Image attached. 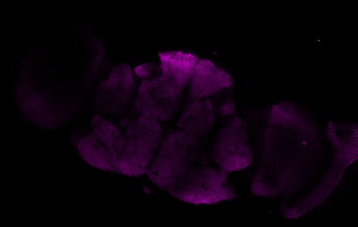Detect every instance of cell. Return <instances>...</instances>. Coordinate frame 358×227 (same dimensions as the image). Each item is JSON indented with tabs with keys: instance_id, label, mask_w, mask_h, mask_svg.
Here are the masks:
<instances>
[{
	"instance_id": "obj_1",
	"label": "cell",
	"mask_w": 358,
	"mask_h": 227,
	"mask_svg": "<svg viewBox=\"0 0 358 227\" xmlns=\"http://www.w3.org/2000/svg\"><path fill=\"white\" fill-rule=\"evenodd\" d=\"M104 67L103 46L89 27L52 28L22 58L15 90L20 111L42 128L62 126L81 109Z\"/></svg>"
},
{
	"instance_id": "obj_2",
	"label": "cell",
	"mask_w": 358,
	"mask_h": 227,
	"mask_svg": "<svg viewBox=\"0 0 358 227\" xmlns=\"http://www.w3.org/2000/svg\"><path fill=\"white\" fill-rule=\"evenodd\" d=\"M325 153L323 133L313 116L297 103H277L268 116L252 192L270 198L301 193L320 174Z\"/></svg>"
},
{
	"instance_id": "obj_3",
	"label": "cell",
	"mask_w": 358,
	"mask_h": 227,
	"mask_svg": "<svg viewBox=\"0 0 358 227\" xmlns=\"http://www.w3.org/2000/svg\"><path fill=\"white\" fill-rule=\"evenodd\" d=\"M326 136L333 149V157L324 177L313 188L282 207L289 219L299 217L323 202L334 190L343 173L357 158V125L351 122L329 121Z\"/></svg>"
},
{
	"instance_id": "obj_4",
	"label": "cell",
	"mask_w": 358,
	"mask_h": 227,
	"mask_svg": "<svg viewBox=\"0 0 358 227\" xmlns=\"http://www.w3.org/2000/svg\"><path fill=\"white\" fill-rule=\"evenodd\" d=\"M79 154L90 165L116 172L125 147V133L115 123L99 114L91 121L90 130L72 136Z\"/></svg>"
},
{
	"instance_id": "obj_5",
	"label": "cell",
	"mask_w": 358,
	"mask_h": 227,
	"mask_svg": "<svg viewBox=\"0 0 358 227\" xmlns=\"http://www.w3.org/2000/svg\"><path fill=\"white\" fill-rule=\"evenodd\" d=\"M125 133L124 154L117 173L137 177L145 173L162 138L160 121L148 116H138L129 123Z\"/></svg>"
},
{
	"instance_id": "obj_6",
	"label": "cell",
	"mask_w": 358,
	"mask_h": 227,
	"mask_svg": "<svg viewBox=\"0 0 358 227\" xmlns=\"http://www.w3.org/2000/svg\"><path fill=\"white\" fill-rule=\"evenodd\" d=\"M185 202L215 204L236 197L227 173L219 168L194 166L169 192Z\"/></svg>"
},
{
	"instance_id": "obj_7",
	"label": "cell",
	"mask_w": 358,
	"mask_h": 227,
	"mask_svg": "<svg viewBox=\"0 0 358 227\" xmlns=\"http://www.w3.org/2000/svg\"><path fill=\"white\" fill-rule=\"evenodd\" d=\"M199 158L182 144L173 132L163 142L145 173L157 186L169 192L195 166Z\"/></svg>"
},
{
	"instance_id": "obj_8",
	"label": "cell",
	"mask_w": 358,
	"mask_h": 227,
	"mask_svg": "<svg viewBox=\"0 0 358 227\" xmlns=\"http://www.w3.org/2000/svg\"><path fill=\"white\" fill-rule=\"evenodd\" d=\"M248 138V127L243 119L234 117L225 124L210 151L211 158L219 169L227 173L243 170L251 164L253 156Z\"/></svg>"
},
{
	"instance_id": "obj_9",
	"label": "cell",
	"mask_w": 358,
	"mask_h": 227,
	"mask_svg": "<svg viewBox=\"0 0 358 227\" xmlns=\"http://www.w3.org/2000/svg\"><path fill=\"white\" fill-rule=\"evenodd\" d=\"M134 90L131 67L124 63L117 64L95 86L92 95L94 108L106 118L122 115L128 108Z\"/></svg>"
},
{
	"instance_id": "obj_10",
	"label": "cell",
	"mask_w": 358,
	"mask_h": 227,
	"mask_svg": "<svg viewBox=\"0 0 358 227\" xmlns=\"http://www.w3.org/2000/svg\"><path fill=\"white\" fill-rule=\"evenodd\" d=\"M182 93L162 75L147 78L138 87L134 108L138 116L168 121L177 112Z\"/></svg>"
},
{
	"instance_id": "obj_11",
	"label": "cell",
	"mask_w": 358,
	"mask_h": 227,
	"mask_svg": "<svg viewBox=\"0 0 358 227\" xmlns=\"http://www.w3.org/2000/svg\"><path fill=\"white\" fill-rule=\"evenodd\" d=\"M215 122V114L208 99L190 102L182 114L174 132L189 150L201 156V149Z\"/></svg>"
},
{
	"instance_id": "obj_12",
	"label": "cell",
	"mask_w": 358,
	"mask_h": 227,
	"mask_svg": "<svg viewBox=\"0 0 358 227\" xmlns=\"http://www.w3.org/2000/svg\"><path fill=\"white\" fill-rule=\"evenodd\" d=\"M233 84L232 77L224 69L208 60L199 59L189 83V99H204Z\"/></svg>"
},
{
	"instance_id": "obj_13",
	"label": "cell",
	"mask_w": 358,
	"mask_h": 227,
	"mask_svg": "<svg viewBox=\"0 0 358 227\" xmlns=\"http://www.w3.org/2000/svg\"><path fill=\"white\" fill-rule=\"evenodd\" d=\"M159 59L161 75L183 92L199 58L190 53L172 50L160 53Z\"/></svg>"
},
{
	"instance_id": "obj_14",
	"label": "cell",
	"mask_w": 358,
	"mask_h": 227,
	"mask_svg": "<svg viewBox=\"0 0 358 227\" xmlns=\"http://www.w3.org/2000/svg\"><path fill=\"white\" fill-rule=\"evenodd\" d=\"M152 70V64H144L136 68V74L140 77H146L150 75Z\"/></svg>"
}]
</instances>
